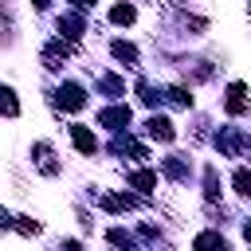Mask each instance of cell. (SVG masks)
I'll return each mask as SVG.
<instances>
[{
  "instance_id": "4fadbf2b",
  "label": "cell",
  "mask_w": 251,
  "mask_h": 251,
  "mask_svg": "<svg viewBox=\"0 0 251 251\" xmlns=\"http://www.w3.org/2000/svg\"><path fill=\"white\" fill-rule=\"evenodd\" d=\"M129 184H133L137 192H153V184H157V173H149V169H141V173H129Z\"/></svg>"
},
{
  "instance_id": "d4e9b609",
  "label": "cell",
  "mask_w": 251,
  "mask_h": 251,
  "mask_svg": "<svg viewBox=\"0 0 251 251\" xmlns=\"http://www.w3.org/2000/svg\"><path fill=\"white\" fill-rule=\"evenodd\" d=\"M31 4H35L39 12H43V8H51V0H31Z\"/></svg>"
},
{
  "instance_id": "484cf974",
  "label": "cell",
  "mask_w": 251,
  "mask_h": 251,
  "mask_svg": "<svg viewBox=\"0 0 251 251\" xmlns=\"http://www.w3.org/2000/svg\"><path fill=\"white\" fill-rule=\"evenodd\" d=\"M243 235H247V239H251V220H247V224H243Z\"/></svg>"
},
{
  "instance_id": "52a82bcc",
  "label": "cell",
  "mask_w": 251,
  "mask_h": 251,
  "mask_svg": "<svg viewBox=\"0 0 251 251\" xmlns=\"http://www.w3.org/2000/svg\"><path fill=\"white\" fill-rule=\"evenodd\" d=\"M145 133H149V137H157V141H173V122L153 114V118L145 122Z\"/></svg>"
},
{
  "instance_id": "cb8c5ba5",
  "label": "cell",
  "mask_w": 251,
  "mask_h": 251,
  "mask_svg": "<svg viewBox=\"0 0 251 251\" xmlns=\"http://www.w3.org/2000/svg\"><path fill=\"white\" fill-rule=\"evenodd\" d=\"M71 4H75V8H94L98 0H71Z\"/></svg>"
},
{
  "instance_id": "30bf717a",
  "label": "cell",
  "mask_w": 251,
  "mask_h": 251,
  "mask_svg": "<svg viewBox=\"0 0 251 251\" xmlns=\"http://www.w3.org/2000/svg\"><path fill=\"white\" fill-rule=\"evenodd\" d=\"M161 169H165L173 180H188V161H184V157H165Z\"/></svg>"
},
{
  "instance_id": "277c9868",
  "label": "cell",
  "mask_w": 251,
  "mask_h": 251,
  "mask_svg": "<svg viewBox=\"0 0 251 251\" xmlns=\"http://www.w3.org/2000/svg\"><path fill=\"white\" fill-rule=\"evenodd\" d=\"M71 141H75V149H78L82 157H94V153H98V141H94V133H90L86 126H71Z\"/></svg>"
},
{
  "instance_id": "8992f818",
  "label": "cell",
  "mask_w": 251,
  "mask_h": 251,
  "mask_svg": "<svg viewBox=\"0 0 251 251\" xmlns=\"http://www.w3.org/2000/svg\"><path fill=\"white\" fill-rule=\"evenodd\" d=\"M243 94H247L243 82H231V86H227V98H224V110H227V114H243V110H247V98H243Z\"/></svg>"
},
{
  "instance_id": "5b68a950",
  "label": "cell",
  "mask_w": 251,
  "mask_h": 251,
  "mask_svg": "<svg viewBox=\"0 0 251 251\" xmlns=\"http://www.w3.org/2000/svg\"><path fill=\"white\" fill-rule=\"evenodd\" d=\"M98 122H102L106 129H122V126H129V106H106V110L98 114Z\"/></svg>"
},
{
  "instance_id": "ac0fdd59",
  "label": "cell",
  "mask_w": 251,
  "mask_h": 251,
  "mask_svg": "<svg viewBox=\"0 0 251 251\" xmlns=\"http://www.w3.org/2000/svg\"><path fill=\"white\" fill-rule=\"evenodd\" d=\"M133 16H137V12H133L129 4H118V8L110 12V20H114V24H133Z\"/></svg>"
},
{
  "instance_id": "7a4b0ae2",
  "label": "cell",
  "mask_w": 251,
  "mask_h": 251,
  "mask_svg": "<svg viewBox=\"0 0 251 251\" xmlns=\"http://www.w3.org/2000/svg\"><path fill=\"white\" fill-rule=\"evenodd\" d=\"M31 153H35V165H39V173H43V176H55V173H59L55 149H51L47 141H35V149H31Z\"/></svg>"
},
{
  "instance_id": "7c38bea8",
  "label": "cell",
  "mask_w": 251,
  "mask_h": 251,
  "mask_svg": "<svg viewBox=\"0 0 251 251\" xmlns=\"http://www.w3.org/2000/svg\"><path fill=\"white\" fill-rule=\"evenodd\" d=\"M141 200L137 196H102V208L106 212H126V208H137Z\"/></svg>"
},
{
  "instance_id": "8fae6325",
  "label": "cell",
  "mask_w": 251,
  "mask_h": 251,
  "mask_svg": "<svg viewBox=\"0 0 251 251\" xmlns=\"http://www.w3.org/2000/svg\"><path fill=\"white\" fill-rule=\"evenodd\" d=\"M192 251H224V239H220L216 231H200V235L192 239Z\"/></svg>"
},
{
  "instance_id": "ffe728a7",
  "label": "cell",
  "mask_w": 251,
  "mask_h": 251,
  "mask_svg": "<svg viewBox=\"0 0 251 251\" xmlns=\"http://www.w3.org/2000/svg\"><path fill=\"white\" fill-rule=\"evenodd\" d=\"M235 192H239V196H251V173H247V169L235 173Z\"/></svg>"
},
{
  "instance_id": "3957f363",
  "label": "cell",
  "mask_w": 251,
  "mask_h": 251,
  "mask_svg": "<svg viewBox=\"0 0 251 251\" xmlns=\"http://www.w3.org/2000/svg\"><path fill=\"white\" fill-rule=\"evenodd\" d=\"M67 55H71V47L63 43V35H59V39H51V43L43 47V63H47L51 71H59V67L67 63Z\"/></svg>"
},
{
  "instance_id": "2e32d148",
  "label": "cell",
  "mask_w": 251,
  "mask_h": 251,
  "mask_svg": "<svg viewBox=\"0 0 251 251\" xmlns=\"http://www.w3.org/2000/svg\"><path fill=\"white\" fill-rule=\"evenodd\" d=\"M204 196H208V200L220 196V176H216V169H204Z\"/></svg>"
},
{
  "instance_id": "44dd1931",
  "label": "cell",
  "mask_w": 251,
  "mask_h": 251,
  "mask_svg": "<svg viewBox=\"0 0 251 251\" xmlns=\"http://www.w3.org/2000/svg\"><path fill=\"white\" fill-rule=\"evenodd\" d=\"M169 98H173L176 106H192V94H188L184 86H169Z\"/></svg>"
},
{
  "instance_id": "603a6c76",
  "label": "cell",
  "mask_w": 251,
  "mask_h": 251,
  "mask_svg": "<svg viewBox=\"0 0 251 251\" xmlns=\"http://www.w3.org/2000/svg\"><path fill=\"white\" fill-rule=\"evenodd\" d=\"M59 251H82V247H78L75 239H67V243H59Z\"/></svg>"
},
{
  "instance_id": "5bb4252c",
  "label": "cell",
  "mask_w": 251,
  "mask_h": 251,
  "mask_svg": "<svg viewBox=\"0 0 251 251\" xmlns=\"http://www.w3.org/2000/svg\"><path fill=\"white\" fill-rule=\"evenodd\" d=\"M0 114H4V118H16V114H20V102H16L12 86H0Z\"/></svg>"
},
{
  "instance_id": "7402d4cb",
  "label": "cell",
  "mask_w": 251,
  "mask_h": 251,
  "mask_svg": "<svg viewBox=\"0 0 251 251\" xmlns=\"http://www.w3.org/2000/svg\"><path fill=\"white\" fill-rule=\"evenodd\" d=\"M8 227H16V224H12V216H8L4 208H0V231H8Z\"/></svg>"
},
{
  "instance_id": "ba28073f",
  "label": "cell",
  "mask_w": 251,
  "mask_h": 251,
  "mask_svg": "<svg viewBox=\"0 0 251 251\" xmlns=\"http://www.w3.org/2000/svg\"><path fill=\"white\" fill-rule=\"evenodd\" d=\"M59 35H67V39H78V35H82V16H75V12L59 16Z\"/></svg>"
},
{
  "instance_id": "9a60e30c",
  "label": "cell",
  "mask_w": 251,
  "mask_h": 251,
  "mask_svg": "<svg viewBox=\"0 0 251 251\" xmlns=\"http://www.w3.org/2000/svg\"><path fill=\"white\" fill-rule=\"evenodd\" d=\"M106 239H110L118 251H133V235H129V231H122V227H110V231H106Z\"/></svg>"
},
{
  "instance_id": "9c48e42d",
  "label": "cell",
  "mask_w": 251,
  "mask_h": 251,
  "mask_svg": "<svg viewBox=\"0 0 251 251\" xmlns=\"http://www.w3.org/2000/svg\"><path fill=\"white\" fill-rule=\"evenodd\" d=\"M110 51H114V59H122L126 67H133V63H137V47H133V43H126V39H114V43H110Z\"/></svg>"
},
{
  "instance_id": "d6986e66",
  "label": "cell",
  "mask_w": 251,
  "mask_h": 251,
  "mask_svg": "<svg viewBox=\"0 0 251 251\" xmlns=\"http://www.w3.org/2000/svg\"><path fill=\"white\" fill-rule=\"evenodd\" d=\"M98 86H102L106 94H122V90H126V86H122V78H114V75H102V78H98Z\"/></svg>"
},
{
  "instance_id": "6da1fadb",
  "label": "cell",
  "mask_w": 251,
  "mask_h": 251,
  "mask_svg": "<svg viewBox=\"0 0 251 251\" xmlns=\"http://www.w3.org/2000/svg\"><path fill=\"white\" fill-rule=\"evenodd\" d=\"M55 94H59V106H63V110H82V106H86V90H82L78 82H63Z\"/></svg>"
},
{
  "instance_id": "e0dca14e",
  "label": "cell",
  "mask_w": 251,
  "mask_h": 251,
  "mask_svg": "<svg viewBox=\"0 0 251 251\" xmlns=\"http://www.w3.org/2000/svg\"><path fill=\"white\" fill-rule=\"evenodd\" d=\"M16 231H20V235H39V231H43V224H39V220H31V216H20V220H16Z\"/></svg>"
}]
</instances>
